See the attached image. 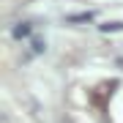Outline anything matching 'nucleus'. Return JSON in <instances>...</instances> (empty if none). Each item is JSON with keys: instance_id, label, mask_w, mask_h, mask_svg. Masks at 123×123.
Wrapping results in <instances>:
<instances>
[{"instance_id": "obj_2", "label": "nucleus", "mask_w": 123, "mask_h": 123, "mask_svg": "<svg viewBox=\"0 0 123 123\" xmlns=\"http://www.w3.org/2000/svg\"><path fill=\"white\" fill-rule=\"evenodd\" d=\"M101 30H104V33H110V30H123V22H107V25H101Z\"/></svg>"}, {"instance_id": "obj_1", "label": "nucleus", "mask_w": 123, "mask_h": 123, "mask_svg": "<svg viewBox=\"0 0 123 123\" xmlns=\"http://www.w3.org/2000/svg\"><path fill=\"white\" fill-rule=\"evenodd\" d=\"M11 36H14V38H25V36H30V22H19L11 30Z\"/></svg>"}, {"instance_id": "obj_3", "label": "nucleus", "mask_w": 123, "mask_h": 123, "mask_svg": "<svg viewBox=\"0 0 123 123\" xmlns=\"http://www.w3.org/2000/svg\"><path fill=\"white\" fill-rule=\"evenodd\" d=\"M90 17H93L90 11H88V14H77V17H68V22H88Z\"/></svg>"}, {"instance_id": "obj_4", "label": "nucleus", "mask_w": 123, "mask_h": 123, "mask_svg": "<svg viewBox=\"0 0 123 123\" xmlns=\"http://www.w3.org/2000/svg\"><path fill=\"white\" fill-rule=\"evenodd\" d=\"M44 47H47V44H44L41 38H36V41H33V52H36V55H38V52H44Z\"/></svg>"}]
</instances>
